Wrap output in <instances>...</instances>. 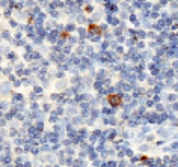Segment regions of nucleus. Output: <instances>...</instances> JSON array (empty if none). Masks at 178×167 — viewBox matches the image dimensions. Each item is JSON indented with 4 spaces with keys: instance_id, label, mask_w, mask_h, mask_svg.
<instances>
[{
    "instance_id": "1",
    "label": "nucleus",
    "mask_w": 178,
    "mask_h": 167,
    "mask_svg": "<svg viewBox=\"0 0 178 167\" xmlns=\"http://www.w3.org/2000/svg\"><path fill=\"white\" fill-rule=\"evenodd\" d=\"M109 103L113 105H119L121 104V98L118 95H109Z\"/></svg>"
},
{
    "instance_id": "2",
    "label": "nucleus",
    "mask_w": 178,
    "mask_h": 167,
    "mask_svg": "<svg viewBox=\"0 0 178 167\" xmlns=\"http://www.w3.org/2000/svg\"><path fill=\"white\" fill-rule=\"evenodd\" d=\"M89 30H91V32H98V33H100V29H98V27H94V26H91Z\"/></svg>"
}]
</instances>
